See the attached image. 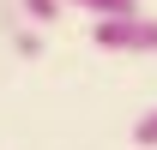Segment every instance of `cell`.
<instances>
[{
  "label": "cell",
  "instance_id": "cell-1",
  "mask_svg": "<svg viewBox=\"0 0 157 150\" xmlns=\"http://www.w3.org/2000/svg\"><path fill=\"white\" fill-rule=\"evenodd\" d=\"M97 48L109 54H157V18H97Z\"/></svg>",
  "mask_w": 157,
  "mask_h": 150
},
{
  "label": "cell",
  "instance_id": "cell-2",
  "mask_svg": "<svg viewBox=\"0 0 157 150\" xmlns=\"http://www.w3.org/2000/svg\"><path fill=\"white\" fill-rule=\"evenodd\" d=\"M67 6L91 12V18H133L139 12V0H67Z\"/></svg>",
  "mask_w": 157,
  "mask_h": 150
},
{
  "label": "cell",
  "instance_id": "cell-3",
  "mask_svg": "<svg viewBox=\"0 0 157 150\" xmlns=\"http://www.w3.org/2000/svg\"><path fill=\"white\" fill-rule=\"evenodd\" d=\"M133 144L139 150H157V108L145 114V120H133Z\"/></svg>",
  "mask_w": 157,
  "mask_h": 150
},
{
  "label": "cell",
  "instance_id": "cell-4",
  "mask_svg": "<svg viewBox=\"0 0 157 150\" xmlns=\"http://www.w3.org/2000/svg\"><path fill=\"white\" fill-rule=\"evenodd\" d=\"M18 6H24L36 24H55V18H60V0H18Z\"/></svg>",
  "mask_w": 157,
  "mask_h": 150
}]
</instances>
